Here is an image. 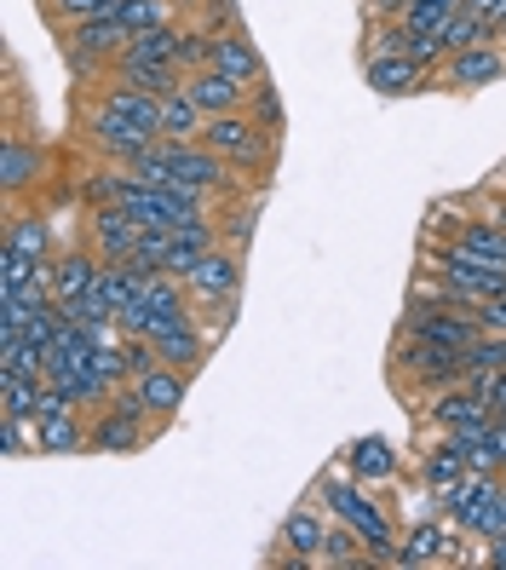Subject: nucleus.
Segmentation results:
<instances>
[{"label": "nucleus", "mask_w": 506, "mask_h": 570, "mask_svg": "<svg viewBox=\"0 0 506 570\" xmlns=\"http://www.w3.org/2000/svg\"><path fill=\"white\" fill-rule=\"evenodd\" d=\"M208 63H214V70H225V76H236V81H248V87H259V81H265L259 41H254L236 18L214 29V52H208Z\"/></svg>", "instance_id": "nucleus-18"}, {"label": "nucleus", "mask_w": 506, "mask_h": 570, "mask_svg": "<svg viewBox=\"0 0 506 570\" xmlns=\"http://www.w3.org/2000/svg\"><path fill=\"white\" fill-rule=\"evenodd\" d=\"M52 277H58V306H63V299H81L87 288H98V277H105V259H98L87 243H70V248H58Z\"/></svg>", "instance_id": "nucleus-22"}, {"label": "nucleus", "mask_w": 506, "mask_h": 570, "mask_svg": "<svg viewBox=\"0 0 506 570\" xmlns=\"http://www.w3.org/2000/svg\"><path fill=\"white\" fill-rule=\"evenodd\" d=\"M340 466L351 479H363V484H391L397 473H403V455H397V444L391 439H380V432H363V439H351L346 444V455H340Z\"/></svg>", "instance_id": "nucleus-19"}, {"label": "nucleus", "mask_w": 506, "mask_h": 570, "mask_svg": "<svg viewBox=\"0 0 506 570\" xmlns=\"http://www.w3.org/2000/svg\"><path fill=\"white\" fill-rule=\"evenodd\" d=\"M506 76V41H478V47H460L444 58L437 70V87L444 92H484Z\"/></svg>", "instance_id": "nucleus-14"}, {"label": "nucleus", "mask_w": 506, "mask_h": 570, "mask_svg": "<svg viewBox=\"0 0 506 570\" xmlns=\"http://www.w3.org/2000/svg\"><path fill=\"white\" fill-rule=\"evenodd\" d=\"M190 381L196 375H185V368H173V363H150L145 375H132V392H139V404L150 410V421L167 426V421H179L185 397H190Z\"/></svg>", "instance_id": "nucleus-17"}, {"label": "nucleus", "mask_w": 506, "mask_h": 570, "mask_svg": "<svg viewBox=\"0 0 506 570\" xmlns=\"http://www.w3.org/2000/svg\"><path fill=\"white\" fill-rule=\"evenodd\" d=\"M254 225H259V196H242V203H230L219 208V243L236 248V254H248L254 248Z\"/></svg>", "instance_id": "nucleus-27"}, {"label": "nucleus", "mask_w": 506, "mask_h": 570, "mask_svg": "<svg viewBox=\"0 0 506 570\" xmlns=\"http://www.w3.org/2000/svg\"><path fill=\"white\" fill-rule=\"evenodd\" d=\"M110 76L116 81H127V87H145V92H173L179 81H185V70L179 63H161V58H116L110 63Z\"/></svg>", "instance_id": "nucleus-24"}, {"label": "nucleus", "mask_w": 506, "mask_h": 570, "mask_svg": "<svg viewBox=\"0 0 506 570\" xmlns=\"http://www.w3.org/2000/svg\"><path fill=\"white\" fill-rule=\"evenodd\" d=\"M466 12L478 18V23L489 29V36L500 41V29H506V0H466Z\"/></svg>", "instance_id": "nucleus-34"}, {"label": "nucleus", "mask_w": 506, "mask_h": 570, "mask_svg": "<svg viewBox=\"0 0 506 570\" xmlns=\"http://www.w3.org/2000/svg\"><path fill=\"white\" fill-rule=\"evenodd\" d=\"M7 248L29 254V259H52V214L36 203V208H23V203H7Z\"/></svg>", "instance_id": "nucleus-21"}, {"label": "nucleus", "mask_w": 506, "mask_h": 570, "mask_svg": "<svg viewBox=\"0 0 506 570\" xmlns=\"http://www.w3.org/2000/svg\"><path fill=\"white\" fill-rule=\"evenodd\" d=\"M201 127H208V116H201L185 81L173 92H161V139H201Z\"/></svg>", "instance_id": "nucleus-25"}, {"label": "nucleus", "mask_w": 506, "mask_h": 570, "mask_svg": "<svg viewBox=\"0 0 506 570\" xmlns=\"http://www.w3.org/2000/svg\"><path fill=\"white\" fill-rule=\"evenodd\" d=\"M328 530H334V513H328V501L311 490V501H299V508L282 519L277 548L265 553V564H277V559H317L323 542H328ZM317 570H323V564H317Z\"/></svg>", "instance_id": "nucleus-10"}, {"label": "nucleus", "mask_w": 506, "mask_h": 570, "mask_svg": "<svg viewBox=\"0 0 506 570\" xmlns=\"http://www.w3.org/2000/svg\"><path fill=\"white\" fill-rule=\"evenodd\" d=\"M121 23L139 36V29H161V23H185L179 18V0H121Z\"/></svg>", "instance_id": "nucleus-30"}, {"label": "nucleus", "mask_w": 506, "mask_h": 570, "mask_svg": "<svg viewBox=\"0 0 506 570\" xmlns=\"http://www.w3.org/2000/svg\"><path fill=\"white\" fill-rule=\"evenodd\" d=\"M161 439V426L150 421V410L139 404V392L121 386L105 410H92L87 421V455H139Z\"/></svg>", "instance_id": "nucleus-4"}, {"label": "nucleus", "mask_w": 506, "mask_h": 570, "mask_svg": "<svg viewBox=\"0 0 506 570\" xmlns=\"http://www.w3.org/2000/svg\"><path fill=\"white\" fill-rule=\"evenodd\" d=\"M317 495L328 501L334 519L351 524V530L363 535L368 553H375V564H391V570H397V542H403V530L391 524V513H386V501L375 495V484H363V479L346 473V466H334V473L317 479Z\"/></svg>", "instance_id": "nucleus-2"}, {"label": "nucleus", "mask_w": 506, "mask_h": 570, "mask_svg": "<svg viewBox=\"0 0 506 570\" xmlns=\"http://www.w3.org/2000/svg\"><path fill=\"white\" fill-rule=\"evenodd\" d=\"M47 174H52V150L12 127L0 139V185H7V203H23V196L47 190Z\"/></svg>", "instance_id": "nucleus-9"}, {"label": "nucleus", "mask_w": 506, "mask_h": 570, "mask_svg": "<svg viewBox=\"0 0 506 570\" xmlns=\"http://www.w3.org/2000/svg\"><path fill=\"white\" fill-rule=\"evenodd\" d=\"M466 381V352L437 346V341H415V334H397L391 341V392L409 397V404H426L431 392H444Z\"/></svg>", "instance_id": "nucleus-3"}, {"label": "nucleus", "mask_w": 506, "mask_h": 570, "mask_svg": "<svg viewBox=\"0 0 506 570\" xmlns=\"http://www.w3.org/2000/svg\"><path fill=\"white\" fill-rule=\"evenodd\" d=\"M81 139L92 145L98 161H139L150 145H161V98L145 87H127L116 76L92 81Z\"/></svg>", "instance_id": "nucleus-1"}, {"label": "nucleus", "mask_w": 506, "mask_h": 570, "mask_svg": "<svg viewBox=\"0 0 506 570\" xmlns=\"http://www.w3.org/2000/svg\"><path fill=\"white\" fill-rule=\"evenodd\" d=\"M472 473V455H466V439L460 432H437V439L420 450V490L431 495V508L444 501L455 484H466Z\"/></svg>", "instance_id": "nucleus-16"}, {"label": "nucleus", "mask_w": 506, "mask_h": 570, "mask_svg": "<svg viewBox=\"0 0 506 570\" xmlns=\"http://www.w3.org/2000/svg\"><path fill=\"white\" fill-rule=\"evenodd\" d=\"M41 386H47V381L0 375V415H12V421H36V415H41Z\"/></svg>", "instance_id": "nucleus-29"}, {"label": "nucleus", "mask_w": 506, "mask_h": 570, "mask_svg": "<svg viewBox=\"0 0 506 570\" xmlns=\"http://www.w3.org/2000/svg\"><path fill=\"white\" fill-rule=\"evenodd\" d=\"M0 455H7V461H29V455H36V421L0 415Z\"/></svg>", "instance_id": "nucleus-32"}, {"label": "nucleus", "mask_w": 506, "mask_h": 570, "mask_svg": "<svg viewBox=\"0 0 506 570\" xmlns=\"http://www.w3.org/2000/svg\"><path fill=\"white\" fill-rule=\"evenodd\" d=\"M81 243L105 259V265H121V259H132V248H139V219H132L121 203H87V214H81Z\"/></svg>", "instance_id": "nucleus-11"}, {"label": "nucleus", "mask_w": 506, "mask_h": 570, "mask_svg": "<svg viewBox=\"0 0 506 570\" xmlns=\"http://www.w3.org/2000/svg\"><path fill=\"white\" fill-rule=\"evenodd\" d=\"M0 375H29V381H47V352L23 334H0Z\"/></svg>", "instance_id": "nucleus-28"}, {"label": "nucleus", "mask_w": 506, "mask_h": 570, "mask_svg": "<svg viewBox=\"0 0 506 570\" xmlns=\"http://www.w3.org/2000/svg\"><path fill=\"white\" fill-rule=\"evenodd\" d=\"M248 283V254H236L225 243H214L208 254H201V265L185 277L190 288V306H214V299H236Z\"/></svg>", "instance_id": "nucleus-13"}, {"label": "nucleus", "mask_w": 506, "mask_h": 570, "mask_svg": "<svg viewBox=\"0 0 506 570\" xmlns=\"http://www.w3.org/2000/svg\"><path fill=\"white\" fill-rule=\"evenodd\" d=\"M63 317L87 323V328H110V323H116V299L105 294V283H98V288H87L81 299H63Z\"/></svg>", "instance_id": "nucleus-31"}, {"label": "nucleus", "mask_w": 506, "mask_h": 570, "mask_svg": "<svg viewBox=\"0 0 506 570\" xmlns=\"http://www.w3.org/2000/svg\"><path fill=\"white\" fill-rule=\"evenodd\" d=\"M484 564H489V570H506V530L484 542Z\"/></svg>", "instance_id": "nucleus-37"}, {"label": "nucleus", "mask_w": 506, "mask_h": 570, "mask_svg": "<svg viewBox=\"0 0 506 570\" xmlns=\"http://www.w3.org/2000/svg\"><path fill=\"white\" fill-rule=\"evenodd\" d=\"M58 41H63V58H70V70L76 81H105L110 76V63L127 52L132 41V29L121 23V12H98V18H81L70 29H58Z\"/></svg>", "instance_id": "nucleus-7"}, {"label": "nucleus", "mask_w": 506, "mask_h": 570, "mask_svg": "<svg viewBox=\"0 0 506 570\" xmlns=\"http://www.w3.org/2000/svg\"><path fill=\"white\" fill-rule=\"evenodd\" d=\"M415 410L426 415L431 432H460V439H478V432L495 426V404H489L478 386H466V381H455V386H444V392H431L426 404H415Z\"/></svg>", "instance_id": "nucleus-8"}, {"label": "nucleus", "mask_w": 506, "mask_h": 570, "mask_svg": "<svg viewBox=\"0 0 506 570\" xmlns=\"http://www.w3.org/2000/svg\"><path fill=\"white\" fill-rule=\"evenodd\" d=\"M472 535L449 513H420L403 524L397 542V570H455V564H478V553H466Z\"/></svg>", "instance_id": "nucleus-5"}, {"label": "nucleus", "mask_w": 506, "mask_h": 570, "mask_svg": "<svg viewBox=\"0 0 506 570\" xmlns=\"http://www.w3.org/2000/svg\"><path fill=\"white\" fill-rule=\"evenodd\" d=\"M201 145L219 150L236 174H254L265 179L277 167V132L254 121V110H230V116H208V127H201Z\"/></svg>", "instance_id": "nucleus-6"}, {"label": "nucleus", "mask_w": 506, "mask_h": 570, "mask_svg": "<svg viewBox=\"0 0 506 570\" xmlns=\"http://www.w3.org/2000/svg\"><path fill=\"white\" fill-rule=\"evenodd\" d=\"M403 7H409V0H363L368 23H375V18H403Z\"/></svg>", "instance_id": "nucleus-36"}, {"label": "nucleus", "mask_w": 506, "mask_h": 570, "mask_svg": "<svg viewBox=\"0 0 506 570\" xmlns=\"http://www.w3.org/2000/svg\"><path fill=\"white\" fill-rule=\"evenodd\" d=\"M363 87H375L380 98H415L437 87V70L409 52H375V58H363Z\"/></svg>", "instance_id": "nucleus-15"}, {"label": "nucleus", "mask_w": 506, "mask_h": 570, "mask_svg": "<svg viewBox=\"0 0 506 570\" xmlns=\"http://www.w3.org/2000/svg\"><path fill=\"white\" fill-rule=\"evenodd\" d=\"M478 312V323H484V334H506V294H495V299H484V306H472Z\"/></svg>", "instance_id": "nucleus-35"}, {"label": "nucleus", "mask_w": 506, "mask_h": 570, "mask_svg": "<svg viewBox=\"0 0 506 570\" xmlns=\"http://www.w3.org/2000/svg\"><path fill=\"white\" fill-rule=\"evenodd\" d=\"M150 346H156L161 363L185 368V375H201V363H208V352H214V334H208V323H201L196 312H179V317H167V323L150 328Z\"/></svg>", "instance_id": "nucleus-12"}, {"label": "nucleus", "mask_w": 506, "mask_h": 570, "mask_svg": "<svg viewBox=\"0 0 506 570\" xmlns=\"http://www.w3.org/2000/svg\"><path fill=\"white\" fill-rule=\"evenodd\" d=\"M36 455H87V410L36 415Z\"/></svg>", "instance_id": "nucleus-23"}, {"label": "nucleus", "mask_w": 506, "mask_h": 570, "mask_svg": "<svg viewBox=\"0 0 506 570\" xmlns=\"http://www.w3.org/2000/svg\"><path fill=\"white\" fill-rule=\"evenodd\" d=\"M489 404H495V415H506V368L489 381Z\"/></svg>", "instance_id": "nucleus-38"}, {"label": "nucleus", "mask_w": 506, "mask_h": 570, "mask_svg": "<svg viewBox=\"0 0 506 570\" xmlns=\"http://www.w3.org/2000/svg\"><path fill=\"white\" fill-rule=\"evenodd\" d=\"M317 564H323V570H375V553H368V542H363L351 524L334 519V530H328V542H323Z\"/></svg>", "instance_id": "nucleus-26"}, {"label": "nucleus", "mask_w": 506, "mask_h": 570, "mask_svg": "<svg viewBox=\"0 0 506 570\" xmlns=\"http://www.w3.org/2000/svg\"><path fill=\"white\" fill-rule=\"evenodd\" d=\"M248 110H254V121H265L271 132H282V98H277V87H271V81H259V87H254Z\"/></svg>", "instance_id": "nucleus-33"}, {"label": "nucleus", "mask_w": 506, "mask_h": 570, "mask_svg": "<svg viewBox=\"0 0 506 570\" xmlns=\"http://www.w3.org/2000/svg\"><path fill=\"white\" fill-rule=\"evenodd\" d=\"M185 87H190V98L201 105V116H230V110H248V98H254V87H248V81H236V76L214 70V63H201V70H190V76H185Z\"/></svg>", "instance_id": "nucleus-20"}]
</instances>
